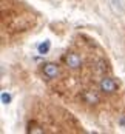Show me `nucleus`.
I'll use <instances>...</instances> for the list:
<instances>
[{
	"mask_svg": "<svg viewBox=\"0 0 125 134\" xmlns=\"http://www.w3.org/2000/svg\"><path fill=\"white\" fill-rule=\"evenodd\" d=\"M100 91L105 94H114L117 91V88H119V85H117V82L114 80V79H111V77H104L102 80H100Z\"/></svg>",
	"mask_w": 125,
	"mask_h": 134,
	"instance_id": "1",
	"label": "nucleus"
},
{
	"mask_svg": "<svg viewBox=\"0 0 125 134\" xmlns=\"http://www.w3.org/2000/svg\"><path fill=\"white\" fill-rule=\"evenodd\" d=\"M65 63H67V66H69L71 69H79V68L82 66V59H80L79 54L68 53L65 55Z\"/></svg>",
	"mask_w": 125,
	"mask_h": 134,
	"instance_id": "2",
	"label": "nucleus"
},
{
	"mask_svg": "<svg viewBox=\"0 0 125 134\" xmlns=\"http://www.w3.org/2000/svg\"><path fill=\"white\" fill-rule=\"evenodd\" d=\"M42 71H43V74L48 77V79H56L59 74H60V69L59 66L56 65V63H45L43 66H42Z\"/></svg>",
	"mask_w": 125,
	"mask_h": 134,
	"instance_id": "3",
	"label": "nucleus"
},
{
	"mask_svg": "<svg viewBox=\"0 0 125 134\" xmlns=\"http://www.w3.org/2000/svg\"><path fill=\"white\" fill-rule=\"evenodd\" d=\"M82 100L85 102V103H88V105H96V103H99L100 97H99L97 93L91 91V90H86V91L82 93Z\"/></svg>",
	"mask_w": 125,
	"mask_h": 134,
	"instance_id": "4",
	"label": "nucleus"
},
{
	"mask_svg": "<svg viewBox=\"0 0 125 134\" xmlns=\"http://www.w3.org/2000/svg\"><path fill=\"white\" fill-rule=\"evenodd\" d=\"M50 48H51V42H50V40H45V42H42L40 45L37 46V51H39V54L45 55V54L50 51Z\"/></svg>",
	"mask_w": 125,
	"mask_h": 134,
	"instance_id": "5",
	"label": "nucleus"
},
{
	"mask_svg": "<svg viewBox=\"0 0 125 134\" xmlns=\"http://www.w3.org/2000/svg\"><path fill=\"white\" fill-rule=\"evenodd\" d=\"M26 131H28V133H39V134L43 133V130H42L40 126H37L36 123H29V126H28Z\"/></svg>",
	"mask_w": 125,
	"mask_h": 134,
	"instance_id": "6",
	"label": "nucleus"
},
{
	"mask_svg": "<svg viewBox=\"0 0 125 134\" xmlns=\"http://www.w3.org/2000/svg\"><path fill=\"white\" fill-rule=\"evenodd\" d=\"M2 103H3V105L11 103V96L6 93V91H3V93H2Z\"/></svg>",
	"mask_w": 125,
	"mask_h": 134,
	"instance_id": "7",
	"label": "nucleus"
},
{
	"mask_svg": "<svg viewBox=\"0 0 125 134\" xmlns=\"http://www.w3.org/2000/svg\"><path fill=\"white\" fill-rule=\"evenodd\" d=\"M119 123H121V125H124V126H125V116H124V117H121V120H119Z\"/></svg>",
	"mask_w": 125,
	"mask_h": 134,
	"instance_id": "8",
	"label": "nucleus"
}]
</instances>
